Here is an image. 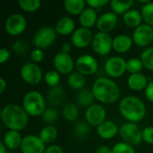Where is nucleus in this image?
Returning <instances> with one entry per match:
<instances>
[{
  "mask_svg": "<svg viewBox=\"0 0 153 153\" xmlns=\"http://www.w3.org/2000/svg\"><path fill=\"white\" fill-rule=\"evenodd\" d=\"M133 41L139 47H146L153 40L152 26L141 24L133 32Z\"/></svg>",
  "mask_w": 153,
  "mask_h": 153,
  "instance_id": "obj_10",
  "label": "nucleus"
},
{
  "mask_svg": "<svg viewBox=\"0 0 153 153\" xmlns=\"http://www.w3.org/2000/svg\"><path fill=\"white\" fill-rule=\"evenodd\" d=\"M124 22L130 28H137L143 21L142 13L137 10H130L123 15Z\"/></svg>",
  "mask_w": 153,
  "mask_h": 153,
  "instance_id": "obj_25",
  "label": "nucleus"
},
{
  "mask_svg": "<svg viewBox=\"0 0 153 153\" xmlns=\"http://www.w3.org/2000/svg\"><path fill=\"white\" fill-rule=\"evenodd\" d=\"M117 23V15L113 12H108L101 14L97 21V29L100 32L108 33L116 27Z\"/></svg>",
  "mask_w": 153,
  "mask_h": 153,
  "instance_id": "obj_17",
  "label": "nucleus"
},
{
  "mask_svg": "<svg viewBox=\"0 0 153 153\" xmlns=\"http://www.w3.org/2000/svg\"><path fill=\"white\" fill-rule=\"evenodd\" d=\"M90 133V126L87 123L79 122L74 127V134L78 138H84Z\"/></svg>",
  "mask_w": 153,
  "mask_h": 153,
  "instance_id": "obj_37",
  "label": "nucleus"
},
{
  "mask_svg": "<svg viewBox=\"0 0 153 153\" xmlns=\"http://www.w3.org/2000/svg\"><path fill=\"white\" fill-rule=\"evenodd\" d=\"M145 97L149 101L153 103V81L149 82L148 86L145 89Z\"/></svg>",
  "mask_w": 153,
  "mask_h": 153,
  "instance_id": "obj_45",
  "label": "nucleus"
},
{
  "mask_svg": "<svg viewBox=\"0 0 153 153\" xmlns=\"http://www.w3.org/2000/svg\"><path fill=\"white\" fill-rule=\"evenodd\" d=\"M13 49L20 56H23L26 54L27 50H28V45L26 44V42L24 40L19 39L17 40L13 45Z\"/></svg>",
  "mask_w": 153,
  "mask_h": 153,
  "instance_id": "obj_40",
  "label": "nucleus"
},
{
  "mask_svg": "<svg viewBox=\"0 0 153 153\" xmlns=\"http://www.w3.org/2000/svg\"><path fill=\"white\" fill-rule=\"evenodd\" d=\"M0 153H6V147L4 143H0Z\"/></svg>",
  "mask_w": 153,
  "mask_h": 153,
  "instance_id": "obj_50",
  "label": "nucleus"
},
{
  "mask_svg": "<svg viewBox=\"0 0 153 153\" xmlns=\"http://www.w3.org/2000/svg\"><path fill=\"white\" fill-rule=\"evenodd\" d=\"M127 84L129 88L132 89L133 91H143L146 89L149 82H148L147 77L144 74L139 73V74H131L128 78Z\"/></svg>",
  "mask_w": 153,
  "mask_h": 153,
  "instance_id": "obj_22",
  "label": "nucleus"
},
{
  "mask_svg": "<svg viewBox=\"0 0 153 153\" xmlns=\"http://www.w3.org/2000/svg\"><path fill=\"white\" fill-rule=\"evenodd\" d=\"M119 132V128L117 126L112 122L106 120L101 125L97 127V133L100 136V138L104 140H110L116 136V134Z\"/></svg>",
  "mask_w": 153,
  "mask_h": 153,
  "instance_id": "obj_18",
  "label": "nucleus"
},
{
  "mask_svg": "<svg viewBox=\"0 0 153 153\" xmlns=\"http://www.w3.org/2000/svg\"><path fill=\"white\" fill-rule=\"evenodd\" d=\"M54 66L56 70L63 74H70L75 65L72 56L69 54L59 52L54 56Z\"/></svg>",
  "mask_w": 153,
  "mask_h": 153,
  "instance_id": "obj_14",
  "label": "nucleus"
},
{
  "mask_svg": "<svg viewBox=\"0 0 153 153\" xmlns=\"http://www.w3.org/2000/svg\"><path fill=\"white\" fill-rule=\"evenodd\" d=\"M30 58L34 63H39L44 58V52L42 51V49L34 48L30 52Z\"/></svg>",
  "mask_w": 153,
  "mask_h": 153,
  "instance_id": "obj_42",
  "label": "nucleus"
},
{
  "mask_svg": "<svg viewBox=\"0 0 153 153\" xmlns=\"http://www.w3.org/2000/svg\"><path fill=\"white\" fill-rule=\"evenodd\" d=\"M98 16H97V12L95 9L91 7L85 8L82 13L79 15V21L82 28L90 29L93 27L95 24H97L98 21Z\"/></svg>",
  "mask_w": 153,
  "mask_h": 153,
  "instance_id": "obj_19",
  "label": "nucleus"
},
{
  "mask_svg": "<svg viewBox=\"0 0 153 153\" xmlns=\"http://www.w3.org/2000/svg\"><path fill=\"white\" fill-rule=\"evenodd\" d=\"M95 153H112V149H110L109 147H108L106 145H103V146L99 147L96 150Z\"/></svg>",
  "mask_w": 153,
  "mask_h": 153,
  "instance_id": "obj_47",
  "label": "nucleus"
},
{
  "mask_svg": "<svg viewBox=\"0 0 153 153\" xmlns=\"http://www.w3.org/2000/svg\"><path fill=\"white\" fill-rule=\"evenodd\" d=\"M27 26L25 17L21 13H13L5 21L4 29L11 36H17L22 34Z\"/></svg>",
  "mask_w": 153,
  "mask_h": 153,
  "instance_id": "obj_8",
  "label": "nucleus"
},
{
  "mask_svg": "<svg viewBox=\"0 0 153 153\" xmlns=\"http://www.w3.org/2000/svg\"><path fill=\"white\" fill-rule=\"evenodd\" d=\"M104 69L108 76L118 78L127 71L126 61L120 56H112L107 60Z\"/></svg>",
  "mask_w": 153,
  "mask_h": 153,
  "instance_id": "obj_9",
  "label": "nucleus"
},
{
  "mask_svg": "<svg viewBox=\"0 0 153 153\" xmlns=\"http://www.w3.org/2000/svg\"><path fill=\"white\" fill-rule=\"evenodd\" d=\"M67 84L74 90H82L86 84V77L79 72H74L69 74L67 78Z\"/></svg>",
  "mask_w": 153,
  "mask_h": 153,
  "instance_id": "obj_26",
  "label": "nucleus"
},
{
  "mask_svg": "<svg viewBox=\"0 0 153 153\" xmlns=\"http://www.w3.org/2000/svg\"><path fill=\"white\" fill-rule=\"evenodd\" d=\"M91 45L97 54L106 56L113 48V39L108 33L99 31L93 36Z\"/></svg>",
  "mask_w": 153,
  "mask_h": 153,
  "instance_id": "obj_7",
  "label": "nucleus"
},
{
  "mask_svg": "<svg viewBox=\"0 0 153 153\" xmlns=\"http://www.w3.org/2000/svg\"><path fill=\"white\" fill-rule=\"evenodd\" d=\"M29 115L23 108L16 104H8L4 107L1 112V118L4 125L12 131H21L28 124Z\"/></svg>",
  "mask_w": 153,
  "mask_h": 153,
  "instance_id": "obj_1",
  "label": "nucleus"
},
{
  "mask_svg": "<svg viewBox=\"0 0 153 153\" xmlns=\"http://www.w3.org/2000/svg\"><path fill=\"white\" fill-rule=\"evenodd\" d=\"M143 140L148 144H153V126H147L143 130Z\"/></svg>",
  "mask_w": 153,
  "mask_h": 153,
  "instance_id": "obj_41",
  "label": "nucleus"
},
{
  "mask_svg": "<svg viewBox=\"0 0 153 153\" xmlns=\"http://www.w3.org/2000/svg\"><path fill=\"white\" fill-rule=\"evenodd\" d=\"M22 142V138L21 136V134L17 131H8L4 137V144L6 148L10 150H15L18 147H21Z\"/></svg>",
  "mask_w": 153,
  "mask_h": 153,
  "instance_id": "obj_23",
  "label": "nucleus"
},
{
  "mask_svg": "<svg viewBox=\"0 0 153 153\" xmlns=\"http://www.w3.org/2000/svg\"><path fill=\"white\" fill-rule=\"evenodd\" d=\"M21 150L22 153H44L45 143L39 136L30 134L22 138L21 144Z\"/></svg>",
  "mask_w": 153,
  "mask_h": 153,
  "instance_id": "obj_13",
  "label": "nucleus"
},
{
  "mask_svg": "<svg viewBox=\"0 0 153 153\" xmlns=\"http://www.w3.org/2000/svg\"><path fill=\"white\" fill-rule=\"evenodd\" d=\"M119 134L124 143L132 146L139 145L143 141V131L134 123H126L119 127Z\"/></svg>",
  "mask_w": 153,
  "mask_h": 153,
  "instance_id": "obj_5",
  "label": "nucleus"
},
{
  "mask_svg": "<svg viewBox=\"0 0 153 153\" xmlns=\"http://www.w3.org/2000/svg\"><path fill=\"white\" fill-rule=\"evenodd\" d=\"M39 137L45 144L51 143L57 137V130L53 126H47L40 130Z\"/></svg>",
  "mask_w": 153,
  "mask_h": 153,
  "instance_id": "obj_29",
  "label": "nucleus"
},
{
  "mask_svg": "<svg viewBox=\"0 0 153 153\" xmlns=\"http://www.w3.org/2000/svg\"><path fill=\"white\" fill-rule=\"evenodd\" d=\"M133 43V39L130 38L128 35H117L113 39V48L118 53H126L132 48Z\"/></svg>",
  "mask_w": 153,
  "mask_h": 153,
  "instance_id": "obj_21",
  "label": "nucleus"
},
{
  "mask_svg": "<svg viewBox=\"0 0 153 153\" xmlns=\"http://www.w3.org/2000/svg\"><path fill=\"white\" fill-rule=\"evenodd\" d=\"M112 153H135L132 145L126 143H118L112 148Z\"/></svg>",
  "mask_w": 153,
  "mask_h": 153,
  "instance_id": "obj_39",
  "label": "nucleus"
},
{
  "mask_svg": "<svg viewBox=\"0 0 153 153\" xmlns=\"http://www.w3.org/2000/svg\"><path fill=\"white\" fill-rule=\"evenodd\" d=\"M134 1H118V0H112L110 2V7L114 13L117 14H125L128 11H130L131 6L133 5Z\"/></svg>",
  "mask_w": 153,
  "mask_h": 153,
  "instance_id": "obj_28",
  "label": "nucleus"
},
{
  "mask_svg": "<svg viewBox=\"0 0 153 153\" xmlns=\"http://www.w3.org/2000/svg\"><path fill=\"white\" fill-rule=\"evenodd\" d=\"M140 59L146 69L153 71V47L144 49L141 54Z\"/></svg>",
  "mask_w": 153,
  "mask_h": 153,
  "instance_id": "obj_32",
  "label": "nucleus"
},
{
  "mask_svg": "<svg viewBox=\"0 0 153 153\" xmlns=\"http://www.w3.org/2000/svg\"><path fill=\"white\" fill-rule=\"evenodd\" d=\"M77 71L83 75H91L98 70L99 65L97 60L91 55H82L75 61Z\"/></svg>",
  "mask_w": 153,
  "mask_h": 153,
  "instance_id": "obj_11",
  "label": "nucleus"
},
{
  "mask_svg": "<svg viewBox=\"0 0 153 153\" xmlns=\"http://www.w3.org/2000/svg\"><path fill=\"white\" fill-rule=\"evenodd\" d=\"M85 117L88 124L99 126L104 121H106V110L102 106L93 104L86 109Z\"/></svg>",
  "mask_w": 153,
  "mask_h": 153,
  "instance_id": "obj_15",
  "label": "nucleus"
},
{
  "mask_svg": "<svg viewBox=\"0 0 153 153\" xmlns=\"http://www.w3.org/2000/svg\"><path fill=\"white\" fill-rule=\"evenodd\" d=\"M91 91L95 99L104 104H112L120 96V90L117 84L114 81L104 77L95 81Z\"/></svg>",
  "mask_w": 153,
  "mask_h": 153,
  "instance_id": "obj_2",
  "label": "nucleus"
},
{
  "mask_svg": "<svg viewBox=\"0 0 153 153\" xmlns=\"http://www.w3.org/2000/svg\"><path fill=\"white\" fill-rule=\"evenodd\" d=\"M6 88V82L4 78H0V93H3Z\"/></svg>",
  "mask_w": 153,
  "mask_h": 153,
  "instance_id": "obj_49",
  "label": "nucleus"
},
{
  "mask_svg": "<svg viewBox=\"0 0 153 153\" xmlns=\"http://www.w3.org/2000/svg\"><path fill=\"white\" fill-rule=\"evenodd\" d=\"M18 4L20 8L23 11L32 13L37 11L40 7L41 2L39 0H20L18 2Z\"/></svg>",
  "mask_w": 153,
  "mask_h": 153,
  "instance_id": "obj_33",
  "label": "nucleus"
},
{
  "mask_svg": "<svg viewBox=\"0 0 153 153\" xmlns=\"http://www.w3.org/2000/svg\"><path fill=\"white\" fill-rule=\"evenodd\" d=\"M71 49H72V46L70 43H64L61 47V52L65 54H69Z\"/></svg>",
  "mask_w": 153,
  "mask_h": 153,
  "instance_id": "obj_48",
  "label": "nucleus"
},
{
  "mask_svg": "<svg viewBox=\"0 0 153 153\" xmlns=\"http://www.w3.org/2000/svg\"><path fill=\"white\" fill-rule=\"evenodd\" d=\"M120 114L129 122H140L146 114L144 103L134 96H127L122 99L119 103Z\"/></svg>",
  "mask_w": 153,
  "mask_h": 153,
  "instance_id": "obj_3",
  "label": "nucleus"
},
{
  "mask_svg": "<svg viewBox=\"0 0 153 153\" xmlns=\"http://www.w3.org/2000/svg\"><path fill=\"white\" fill-rule=\"evenodd\" d=\"M141 13L145 23L153 26V2H148L143 4Z\"/></svg>",
  "mask_w": 153,
  "mask_h": 153,
  "instance_id": "obj_34",
  "label": "nucleus"
},
{
  "mask_svg": "<svg viewBox=\"0 0 153 153\" xmlns=\"http://www.w3.org/2000/svg\"><path fill=\"white\" fill-rule=\"evenodd\" d=\"M46 103L43 96L40 92L37 91H30L25 94L22 100V108L29 116L39 117L42 116L45 108Z\"/></svg>",
  "mask_w": 153,
  "mask_h": 153,
  "instance_id": "obj_4",
  "label": "nucleus"
},
{
  "mask_svg": "<svg viewBox=\"0 0 153 153\" xmlns=\"http://www.w3.org/2000/svg\"><path fill=\"white\" fill-rule=\"evenodd\" d=\"M45 82L51 88L58 86L60 82V74L56 70H50L45 74Z\"/></svg>",
  "mask_w": 153,
  "mask_h": 153,
  "instance_id": "obj_36",
  "label": "nucleus"
},
{
  "mask_svg": "<svg viewBox=\"0 0 153 153\" xmlns=\"http://www.w3.org/2000/svg\"><path fill=\"white\" fill-rule=\"evenodd\" d=\"M126 68L127 71L131 74H139L143 68V65L141 61V59L134 57V58H130L128 61H126Z\"/></svg>",
  "mask_w": 153,
  "mask_h": 153,
  "instance_id": "obj_35",
  "label": "nucleus"
},
{
  "mask_svg": "<svg viewBox=\"0 0 153 153\" xmlns=\"http://www.w3.org/2000/svg\"><path fill=\"white\" fill-rule=\"evenodd\" d=\"M21 76L28 84H38L42 79L40 68L34 63H27L21 69Z\"/></svg>",
  "mask_w": 153,
  "mask_h": 153,
  "instance_id": "obj_12",
  "label": "nucleus"
},
{
  "mask_svg": "<svg viewBox=\"0 0 153 153\" xmlns=\"http://www.w3.org/2000/svg\"><path fill=\"white\" fill-rule=\"evenodd\" d=\"M41 117H42V120L44 121V123L48 124V126H51L52 124L57 121L58 113L54 108H47Z\"/></svg>",
  "mask_w": 153,
  "mask_h": 153,
  "instance_id": "obj_38",
  "label": "nucleus"
},
{
  "mask_svg": "<svg viewBox=\"0 0 153 153\" xmlns=\"http://www.w3.org/2000/svg\"><path fill=\"white\" fill-rule=\"evenodd\" d=\"M108 0H88L86 4L93 9H100L102 6L108 4Z\"/></svg>",
  "mask_w": 153,
  "mask_h": 153,
  "instance_id": "obj_43",
  "label": "nucleus"
},
{
  "mask_svg": "<svg viewBox=\"0 0 153 153\" xmlns=\"http://www.w3.org/2000/svg\"><path fill=\"white\" fill-rule=\"evenodd\" d=\"M47 98H48V101L49 104H51L52 106H57V105H60L65 100V91L60 86L53 87L48 90Z\"/></svg>",
  "mask_w": 153,
  "mask_h": 153,
  "instance_id": "obj_24",
  "label": "nucleus"
},
{
  "mask_svg": "<svg viewBox=\"0 0 153 153\" xmlns=\"http://www.w3.org/2000/svg\"><path fill=\"white\" fill-rule=\"evenodd\" d=\"M44 153H64L63 149L58 145H50L48 147Z\"/></svg>",
  "mask_w": 153,
  "mask_h": 153,
  "instance_id": "obj_46",
  "label": "nucleus"
},
{
  "mask_svg": "<svg viewBox=\"0 0 153 153\" xmlns=\"http://www.w3.org/2000/svg\"><path fill=\"white\" fill-rule=\"evenodd\" d=\"M93 36L90 29L78 28L72 35V43L74 47L83 48L92 43Z\"/></svg>",
  "mask_w": 153,
  "mask_h": 153,
  "instance_id": "obj_16",
  "label": "nucleus"
},
{
  "mask_svg": "<svg viewBox=\"0 0 153 153\" xmlns=\"http://www.w3.org/2000/svg\"><path fill=\"white\" fill-rule=\"evenodd\" d=\"M10 51L7 48H1L0 49V63L4 64L10 58Z\"/></svg>",
  "mask_w": 153,
  "mask_h": 153,
  "instance_id": "obj_44",
  "label": "nucleus"
},
{
  "mask_svg": "<svg viewBox=\"0 0 153 153\" xmlns=\"http://www.w3.org/2000/svg\"><path fill=\"white\" fill-rule=\"evenodd\" d=\"M85 4L83 0H65L64 2L65 10L73 15H80L85 9Z\"/></svg>",
  "mask_w": 153,
  "mask_h": 153,
  "instance_id": "obj_27",
  "label": "nucleus"
},
{
  "mask_svg": "<svg viewBox=\"0 0 153 153\" xmlns=\"http://www.w3.org/2000/svg\"><path fill=\"white\" fill-rule=\"evenodd\" d=\"M56 31L54 28L45 26L39 28L34 34L32 43L36 48L44 49L49 48L56 39Z\"/></svg>",
  "mask_w": 153,
  "mask_h": 153,
  "instance_id": "obj_6",
  "label": "nucleus"
},
{
  "mask_svg": "<svg viewBox=\"0 0 153 153\" xmlns=\"http://www.w3.org/2000/svg\"><path fill=\"white\" fill-rule=\"evenodd\" d=\"M75 29V23L74 20L70 17L65 16L59 19L56 24L55 30L57 34L62 36H66L71 34L72 32H74Z\"/></svg>",
  "mask_w": 153,
  "mask_h": 153,
  "instance_id": "obj_20",
  "label": "nucleus"
},
{
  "mask_svg": "<svg viewBox=\"0 0 153 153\" xmlns=\"http://www.w3.org/2000/svg\"><path fill=\"white\" fill-rule=\"evenodd\" d=\"M94 99H95V97L93 95L92 91H90V90H87V89L82 90L77 95V102H78V104L81 107L87 108L92 105V102H93Z\"/></svg>",
  "mask_w": 153,
  "mask_h": 153,
  "instance_id": "obj_30",
  "label": "nucleus"
},
{
  "mask_svg": "<svg viewBox=\"0 0 153 153\" xmlns=\"http://www.w3.org/2000/svg\"><path fill=\"white\" fill-rule=\"evenodd\" d=\"M62 113L63 117L70 122L76 121L79 117L78 107L74 103H66L63 108Z\"/></svg>",
  "mask_w": 153,
  "mask_h": 153,
  "instance_id": "obj_31",
  "label": "nucleus"
}]
</instances>
